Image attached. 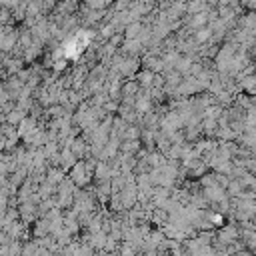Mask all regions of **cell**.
Here are the masks:
<instances>
[{
    "label": "cell",
    "mask_w": 256,
    "mask_h": 256,
    "mask_svg": "<svg viewBox=\"0 0 256 256\" xmlns=\"http://www.w3.org/2000/svg\"><path fill=\"white\" fill-rule=\"evenodd\" d=\"M68 148H70V152L78 158V160H82V158H86L88 156V140L84 138V136H74L72 140H70V144H68Z\"/></svg>",
    "instance_id": "6da1fadb"
},
{
    "label": "cell",
    "mask_w": 256,
    "mask_h": 256,
    "mask_svg": "<svg viewBox=\"0 0 256 256\" xmlns=\"http://www.w3.org/2000/svg\"><path fill=\"white\" fill-rule=\"evenodd\" d=\"M76 160H78V158L70 152V148H68V146H60V152H58V166H60L64 172H68Z\"/></svg>",
    "instance_id": "7a4b0ae2"
},
{
    "label": "cell",
    "mask_w": 256,
    "mask_h": 256,
    "mask_svg": "<svg viewBox=\"0 0 256 256\" xmlns=\"http://www.w3.org/2000/svg\"><path fill=\"white\" fill-rule=\"evenodd\" d=\"M154 74H156V72H152V70H148V68H138V70L134 72V80L138 82L140 88H150V86H152V80H154Z\"/></svg>",
    "instance_id": "3957f363"
},
{
    "label": "cell",
    "mask_w": 256,
    "mask_h": 256,
    "mask_svg": "<svg viewBox=\"0 0 256 256\" xmlns=\"http://www.w3.org/2000/svg\"><path fill=\"white\" fill-rule=\"evenodd\" d=\"M26 114H28V112H26L24 108H20V106L16 104L14 108H10V110H8L6 114H4V122H8V124L16 126V124H18V122H20V120H22V118L26 116Z\"/></svg>",
    "instance_id": "277c9868"
},
{
    "label": "cell",
    "mask_w": 256,
    "mask_h": 256,
    "mask_svg": "<svg viewBox=\"0 0 256 256\" xmlns=\"http://www.w3.org/2000/svg\"><path fill=\"white\" fill-rule=\"evenodd\" d=\"M44 178L52 184H60L64 178H66V172L60 168V166H48L46 172H44Z\"/></svg>",
    "instance_id": "5b68a950"
},
{
    "label": "cell",
    "mask_w": 256,
    "mask_h": 256,
    "mask_svg": "<svg viewBox=\"0 0 256 256\" xmlns=\"http://www.w3.org/2000/svg\"><path fill=\"white\" fill-rule=\"evenodd\" d=\"M138 90H140V86H138L136 80H126V82L120 84V98L122 96H136Z\"/></svg>",
    "instance_id": "8992f818"
},
{
    "label": "cell",
    "mask_w": 256,
    "mask_h": 256,
    "mask_svg": "<svg viewBox=\"0 0 256 256\" xmlns=\"http://www.w3.org/2000/svg\"><path fill=\"white\" fill-rule=\"evenodd\" d=\"M112 0H84V6L86 8H94V10H100V8H110Z\"/></svg>",
    "instance_id": "52a82bcc"
},
{
    "label": "cell",
    "mask_w": 256,
    "mask_h": 256,
    "mask_svg": "<svg viewBox=\"0 0 256 256\" xmlns=\"http://www.w3.org/2000/svg\"><path fill=\"white\" fill-rule=\"evenodd\" d=\"M20 2H22V0H0V6H2V8L12 10V8H16Z\"/></svg>",
    "instance_id": "ba28073f"
}]
</instances>
